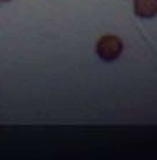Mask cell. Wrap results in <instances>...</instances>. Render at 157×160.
I'll return each instance as SVG.
<instances>
[{"instance_id":"cell-1","label":"cell","mask_w":157,"mask_h":160,"mask_svg":"<svg viewBox=\"0 0 157 160\" xmlns=\"http://www.w3.org/2000/svg\"><path fill=\"white\" fill-rule=\"evenodd\" d=\"M124 51V42L117 35H102L95 44V53L102 62H115Z\"/></svg>"},{"instance_id":"cell-2","label":"cell","mask_w":157,"mask_h":160,"mask_svg":"<svg viewBox=\"0 0 157 160\" xmlns=\"http://www.w3.org/2000/svg\"><path fill=\"white\" fill-rule=\"evenodd\" d=\"M133 11L141 19H152L157 16V0H134Z\"/></svg>"},{"instance_id":"cell-3","label":"cell","mask_w":157,"mask_h":160,"mask_svg":"<svg viewBox=\"0 0 157 160\" xmlns=\"http://www.w3.org/2000/svg\"><path fill=\"white\" fill-rule=\"evenodd\" d=\"M7 2H11V0H0V5H4V4H7Z\"/></svg>"}]
</instances>
